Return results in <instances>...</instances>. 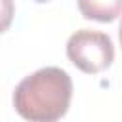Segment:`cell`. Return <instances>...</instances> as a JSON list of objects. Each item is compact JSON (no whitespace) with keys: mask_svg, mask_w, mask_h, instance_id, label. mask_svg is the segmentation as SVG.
Here are the masks:
<instances>
[{"mask_svg":"<svg viewBox=\"0 0 122 122\" xmlns=\"http://www.w3.org/2000/svg\"><path fill=\"white\" fill-rule=\"evenodd\" d=\"M72 97V80L59 67H44L25 76L13 92L19 116L32 122H53L67 114Z\"/></svg>","mask_w":122,"mask_h":122,"instance_id":"1","label":"cell"},{"mask_svg":"<svg viewBox=\"0 0 122 122\" xmlns=\"http://www.w3.org/2000/svg\"><path fill=\"white\" fill-rule=\"evenodd\" d=\"M36 2H48V0H36Z\"/></svg>","mask_w":122,"mask_h":122,"instance_id":"5","label":"cell"},{"mask_svg":"<svg viewBox=\"0 0 122 122\" xmlns=\"http://www.w3.org/2000/svg\"><path fill=\"white\" fill-rule=\"evenodd\" d=\"M67 57L86 74H97L114 61V46L109 34L82 29L67 40Z\"/></svg>","mask_w":122,"mask_h":122,"instance_id":"2","label":"cell"},{"mask_svg":"<svg viewBox=\"0 0 122 122\" xmlns=\"http://www.w3.org/2000/svg\"><path fill=\"white\" fill-rule=\"evenodd\" d=\"M118 38H120V46H122V21H120V27H118Z\"/></svg>","mask_w":122,"mask_h":122,"instance_id":"4","label":"cell"},{"mask_svg":"<svg viewBox=\"0 0 122 122\" xmlns=\"http://www.w3.org/2000/svg\"><path fill=\"white\" fill-rule=\"evenodd\" d=\"M78 10L86 19L112 23L122 13V0H76Z\"/></svg>","mask_w":122,"mask_h":122,"instance_id":"3","label":"cell"}]
</instances>
